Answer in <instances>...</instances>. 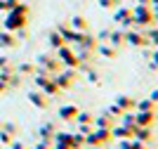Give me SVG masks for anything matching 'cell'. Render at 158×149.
<instances>
[{"mask_svg":"<svg viewBox=\"0 0 158 149\" xmlns=\"http://www.w3.org/2000/svg\"><path fill=\"white\" fill-rule=\"evenodd\" d=\"M132 19H135V26H151L153 21V14H151V5H135L132 7Z\"/></svg>","mask_w":158,"mask_h":149,"instance_id":"1","label":"cell"},{"mask_svg":"<svg viewBox=\"0 0 158 149\" xmlns=\"http://www.w3.org/2000/svg\"><path fill=\"white\" fill-rule=\"evenodd\" d=\"M111 137H113L111 130H106V128H92V133H87V135H85V147H102V144H106Z\"/></svg>","mask_w":158,"mask_h":149,"instance_id":"2","label":"cell"},{"mask_svg":"<svg viewBox=\"0 0 158 149\" xmlns=\"http://www.w3.org/2000/svg\"><path fill=\"white\" fill-rule=\"evenodd\" d=\"M57 59H59L66 69H78L80 66V57L73 52V47H69V45H61L59 50H57Z\"/></svg>","mask_w":158,"mask_h":149,"instance_id":"3","label":"cell"},{"mask_svg":"<svg viewBox=\"0 0 158 149\" xmlns=\"http://www.w3.org/2000/svg\"><path fill=\"white\" fill-rule=\"evenodd\" d=\"M113 19L118 21L123 28H132L135 26V19H132V7L130 5H118L113 10Z\"/></svg>","mask_w":158,"mask_h":149,"instance_id":"4","label":"cell"},{"mask_svg":"<svg viewBox=\"0 0 158 149\" xmlns=\"http://www.w3.org/2000/svg\"><path fill=\"white\" fill-rule=\"evenodd\" d=\"M38 66L45 69L47 73H52V76H57V73L61 71V62L57 57H52V55H40L38 57Z\"/></svg>","mask_w":158,"mask_h":149,"instance_id":"5","label":"cell"},{"mask_svg":"<svg viewBox=\"0 0 158 149\" xmlns=\"http://www.w3.org/2000/svg\"><path fill=\"white\" fill-rule=\"evenodd\" d=\"M73 81H78V71L76 69H64L54 76V83L59 85V90H66V88H71Z\"/></svg>","mask_w":158,"mask_h":149,"instance_id":"6","label":"cell"},{"mask_svg":"<svg viewBox=\"0 0 158 149\" xmlns=\"http://www.w3.org/2000/svg\"><path fill=\"white\" fill-rule=\"evenodd\" d=\"M123 31H125V43H127V45H132V47H144V45H149L146 36H144V33H139L137 28H123Z\"/></svg>","mask_w":158,"mask_h":149,"instance_id":"7","label":"cell"},{"mask_svg":"<svg viewBox=\"0 0 158 149\" xmlns=\"http://www.w3.org/2000/svg\"><path fill=\"white\" fill-rule=\"evenodd\" d=\"M24 26H26V14L12 10L10 17H7V21H5V28L7 31H17V28H24Z\"/></svg>","mask_w":158,"mask_h":149,"instance_id":"8","label":"cell"},{"mask_svg":"<svg viewBox=\"0 0 158 149\" xmlns=\"http://www.w3.org/2000/svg\"><path fill=\"white\" fill-rule=\"evenodd\" d=\"M135 123L153 128V123H156V111H135Z\"/></svg>","mask_w":158,"mask_h":149,"instance_id":"9","label":"cell"},{"mask_svg":"<svg viewBox=\"0 0 158 149\" xmlns=\"http://www.w3.org/2000/svg\"><path fill=\"white\" fill-rule=\"evenodd\" d=\"M106 43L113 47H118V45H125V31L123 28H116V31H109V38H106Z\"/></svg>","mask_w":158,"mask_h":149,"instance_id":"10","label":"cell"},{"mask_svg":"<svg viewBox=\"0 0 158 149\" xmlns=\"http://www.w3.org/2000/svg\"><path fill=\"white\" fill-rule=\"evenodd\" d=\"M78 107H73V104H64V107H59V118L61 121H76V116H78Z\"/></svg>","mask_w":158,"mask_h":149,"instance_id":"11","label":"cell"},{"mask_svg":"<svg viewBox=\"0 0 158 149\" xmlns=\"http://www.w3.org/2000/svg\"><path fill=\"white\" fill-rule=\"evenodd\" d=\"M113 104H118L123 111H132V109H135V104H137V99H132L130 95H118V97L113 99Z\"/></svg>","mask_w":158,"mask_h":149,"instance_id":"12","label":"cell"},{"mask_svg":"<svg viewBox=\"0 0 158 149\" xmlns=\"http://www.w3.org/2000/svg\"><path fill=\"white\" fill-rule=\"evenodd\" d=\"M28 99H31V104H33V107H38V109H45V107H47V104H50V102H47V95H45V92H28Z\"/></svg>","mask_w":158,"mask_h":149,"instance_id":"13","label":"cell"},{"mask_svg":"<svg viewBox=\"0 0 158 149\" xmlns=\"http://www.w3.org/2000/svg\"><path fill=\"white\" fill-rule=\"evenodd\" d=\"M132 137L139 140V142H149V140H151V128H146V125H135Z\"/></svg>","mask_w":158,"mask_h":149,"instance_id":"14","label":"cell"},{"mask_svg":"<svg viewBox=\"0 0 158 149\" xmlns=\"http://www.w3.org/2000/svg\"><path fill=\"white\" fill-rule=\"evenodd\" d=\"M132 130L135 128H127V125H113L111 135L118 137V140H132Z\"/></svg>","mask_w":158,"mask_h":149,"instance_id":"15","label":"cell"},{"mask_svg":"<svg viewBox=\"0 0 158 149\" xmlns=\"http://www.w3.org/2000/svg\"><path fill=\"white\" fill-rule=\"evenodd\" d=\"M69 26H71L73 31H80V33H85V31H87V19L83 17V14H76V17H71Z\"/></svg>","mask_w":158,"mask_h":149,"instance_id":"16","label":"cell"},{"mask_svg":"<svg viewBox=\"0 0 158 149\" xmlns=\"http://www.w3.org/2000/svg\"><path fill=\"white\" fill-rule=\"evenodd\" d=\"M54 133H57V128H54L52 123H43L38 128V137H43V140H52Z\"/></svg>","mask_w":158,"mask_h":149,"instance_id":"17","label":"cell"},{"mask_svg":"<svg viewBox=\"0 0 158 149\" xmlns=\"http://www.w3.org/2000/svg\"><path fill=\"white\" fill-rule=\"evenodd\" d=\"M40 90H43V92H45V95H47V97H54V95H59V85H57V83H54V76L52 78H50V81H47V83L45 85H43V88H40Z\"/></svg>","mask_w":158,"mask_h":149,"instance_id":"18","label":"cell"},{"mask_svg":"<svg viewBox=\"0 0 158 149\" xmlns=\"http://www.w3.org/2000/svg\"><path fill=\"white\" fill-rule=\"evenodd\" d=\"M94 128H106V130H111V128H113V118L109 116V114H102V116L94 118Z\"/></svg>","mask_w":158,"mask_h":149,"instance_id":"19","label":"cell"},{"mask_svg":"<svg viewBox=\"0 0 158 149\" xmlns=\"http://www.w3.org/2000/svg\"><path fill=\"white\" fill-rule=\"evenodd\" d=\"M71 137H73V133H54L52 142L54 144H64V147H71Z\"/></svg>","mask_w":158,"mask_h":149,"instance_id":"20","label":"cell"},{"mask_svg":"<svg viewBox=\"0 0 158 149\" xmlns=\"http://www.w3.org/2000/svg\"><path fill=\"white\" fill-rule=\"evenodd\" d=\"M135 109H137V111H153V109H156V102H153L151 97H149V99H139V102L135 104Z\"/></svg>","mask_w":158,"mask_h":149,"instance_id":"21","label":"cell"},{"mask_svg":"<svg viewBox=\"0 0 158 149\" xmlns=\"http://www.w3.org/2000/svg\"><path fill=\"white\" fill-rule=\"evenodd\" d=\"M97 50H99V55H104V57H116V47L109 45V43H97Z\"/></svg>","mask_w":158,"mask_h":149,"instance_id":"22","label":"cell"},{"mask_svg":"<svg viewBox=\"0 0 158 149\" xmlns=\"http://www.w3.org/2000/svg\"><path fill=\"white\" fill-rule=\"evenodd\" d=\"M61 45H66V40L61 38V36H59L57 31H52V33H50V47H54V50H59Z\"/></svg>","mask_w":158,"mask_h":149,"instance_id":"23","label":"cell"},{"mask_svg":"<svg viewBox=\"0 0 158 149\" xmlns=\"http://www.w3.org/2000/svg\"><path fill=\"white\" fill-rule=\"evenodd\" d=\"M76 123L94 125V116H92V114H87V111H78V116H76Z\"/></svg>","mask_w":158,"mask_h":149,"instance_id":"24","label":"cell"},{"mask_svg":"<svg viewBox=\"0 0 158 149\" xmlns=\"http://www.w3.org/2000/svg\"><path fill=\"white\" fill-rule=\"evenodd\" d=\"M120 125H127V128H135V111H125L123 116H120Z\"/></svg>","mask_w":158,"mask_h":149,"instance_id":"25","label":"cell"},{"mask_svg":"<svg viewBox=\"0 0 158 149\" xmlns=\"http://www.w3.org/2000/svg\"><path fill=\"white\" fill-rule=\"evenodd\" d=\"M146 40H149V45H156L158 47V26H151V28H149Z\"/></svg>","mask_w":158,"mask_h":149,"instance_id":"26","label":"cell"},{"mask_svg":"<svg viewBox=\"0 0 158 149\" xmlns=\"http://www.w3.org/2000/svg\"><path fill=\"white\" fill-rule=\"evenodd\" d=\"M76 147H85V135L73 133V137H71V149H76Z\"/></svg>","mask_w":158,"mask_h":149,"instance_id":"27","label":"cell"},{"mask_svg":"<svg viewBox=\"0 0 158 149\" xmlns=\"http://www.w3.org/2000/svg\"><path fill=\"white\" fill-rule=\"evenodd\" d=\"M106 114H109V116H123V114H125V111H123V109H120V107H118V104H111V107H109V111H106Z\"/></svg>","mask_w":158,"mask_h":149,"instance_id":"28","label":"cell"},{"mask_svg":"<svg viewBox=\"0 0 158 149\" xmlns=\"http://www.w3.org/2000/svg\"><path fill=\"white\" fill-rule=\"evenodd\" d=\"M0 45H2V47H10V45H14V38L10 36V33H2V36H0Z\"/></svg>","mask_w":158,"mask_h":149,"instance_id":"29","label":"cell"},{"mask_svg":"<svg viewBox=\"0 0 158 149\" xmlns=\"http://www.w3.org/2000/svg\"><path fill=\"white\" fill-rule=\"evenodd\" d=\"M35 149H52V140H43L40 137V142L35 144Z\"/></svg>","mask_w":158,"mask_h":149,"instance_id":"30","label":"cell"},{"mask_svg":"<svg viewBox=\"0 0 158 149\" xmlns=\"http://www.w3.org/2000/svg\"><path fill=\"white\" fill-rule=\"evenodd\" d=\"M97 2H99V7H106V10L113 7V5H118V0H97Z\"/></svg>","mask_w":158,"mask_h":149,"instance_id":"31","label":"cell"},{"mask_svg":"<svg viewBox=\"0 0 158 149\" xmlns=\"http://www.w3.org/2000/svg\"><path fill=\"white\" fill-rule=\"evenodd\" d=\"M87 81H90V83H99V76L94 71H87Z\"/></svg>","mask_w":158,"mask_h":149,"instance_id":"32","label":"cell"},{"mask_svg":"<svg viewBox=\"0 0 158 149\" xmlns=\"http://www.w3.org/2000/svg\"><path fill=\"white\" fill-rule=\"evenodd\" d=\"M0 140H2L5 144H10L12 142V135H10V133H0Z\"/></svg>","mask_w":158,"mask_h":149,"instance_id":"33","label":"cell"},{"mask_svg":"<svg viewBox=\"0 0 158 149\" xmlns=\"http://www.w3.org/2000/svg\"><path fill=\"white\" fill-rule=\"evenodd\" d=\"M118 149H132V140H123V142L118 144Z\"/></svg>","mask_w":158,"mask_h":149,"instance_id":"34","label":"cell"},{"mask_svg":"<svg viewBox=\"0 0 158 149\" xmlns=\"http://www.w3.org/2000/svg\"><path fill=\"white\" fill-rule=\"evenodd\" d=\"M132 149H146V147H144V142H139V140L132 137Z\"/></svg>","mask_w":158,"mask_h":149,"instance_id":"35","label":"cell"},{"mask_svg":"<svg viewBox=\"0 0 158 149\" xmlns=\"http://www.w3.org/2000/svg\"><path fill=\"white\" fill-rule=\"evenodd\" d=\"M151 14H153V19L158 21V2H156V5H151Z\"/></svg>","mask_w":158,"mask_h":149,"instance_id":"36","label":"cell"},{"mask_svg":"<svg viewBox=\"0 0 158 149\" xmlns=\"http://www.w3.org/2000/svg\"><path fill=\"white\" fill-rule=\"evenodd\" d=\"M21 71H24V73H31L33 71V64H24V66H21Z\"/></svg>","mask_w":158,"mask_h":149,"instance_id":"37","label":"cell"},{"mask_svg":"<svg viewBox=\"0 0 158 149\" xmlns=\"http://www.w3.org/2000/svg\"><path fill=\"white\" fill-rule=\"evenodd\" d=\"M5 133H10V135H14V125H12V123H7V125H5Z\"/></svg>","mask_w":158,"mask_h":149,"instance_id":"38","label":"cell"},{"mask_svg":"<svg viewBox=\"0 0 158 149\" xmlns=\"http://www.w3.org/2000/svg\"><path fill=\"white\" fill-rule=\"evenodd\" d=\"M151 62H153V64L158 66V47H156V52H153V57H151Z\"/></svg>","mask_w":158,"mask_h":149,"instance_id":"39","label":"cell"},{"mask_svg":"<svg viewBox=\"0 0 158 149\" xmlns=\"http://www.w3.org/2000/svg\"><path fill=\"white\" fill-rule=\"evenodd\" d=\"M10 144H12V149H24V144H21V142H10Z\"/></svg>","mask_w":158,"mask_h":149,"instance_id":"40","label":"cell"},{"mask_svg":"<svg viewBox=\"0 0 158 149\" xmlns=\"http://www.w3.org/2000/svg\"><path fill=\"white\" fill-rule=\"evenodd\" d=\"M52 149H71V147H64V144H54L52 142Z\"/></svg>","mask_w":158,"mask_h":149,"instance_id":"41","label":"cell"},{"mask_svg":"<svg viewBox=\"0 0 158 149\" xmlns=\"http://www.w3.org/2000/svg\"><path fill=\"white\" fill-rule=\"evenodd\" d=\"M0 10H7V2H5V0H0Z\"/></svg>","mask_w":158,"mask_h":149,"instance_id":"42","label":"cell"},{"mask_svg":"<svg viewBox=\"0 0 158 149\" xmlns=\"http://www.w3.org/2000/svg\"><path fill=\"white\" fill-rule=\"evenodd\" d=\"M156 2H158V0H151V5H156Z\"/></svg>","mask_w":158,"mask_h":149,"instance_id":"43","label":"cell"},{"mask_svg":"<svg viewBox=\"0 0 158 149\" xmlns=\"http://www.w3.org/2000/svg\"><path fill=\"white\" fill-rule=\"evenodd\" d=\"M76 149H85V147H76ZM87 149H90V147H87Z\"/></svg>","mask_w":158,"mask_h":149,"instance_id":"44","label":"cell"},{"mask_svg":"<svg viewBox=\"0 0 158 149\" xmlns=\"http://www.w3.org/2000/svg\"><path fill=\"white\" fill-rule=\"evenodd\" d=\"M113 149H118V147H113Z\"/></svg>","mask_w":158,"mask_h":149,"instance_id":"45","label":"cell"},{"mask_svg":"<svg viewBox=\"0 0 158 149\" xmlns=\"http://www.w3.org/2000/svg\"><path fill=\"white\" fill-rule=\"evenodd\" d=\"M33 149H35V147H33Z\"/></svg>","mask_w":158,"mask_h":149,"instance_id":"46","label":"cell"}]
</instances>
